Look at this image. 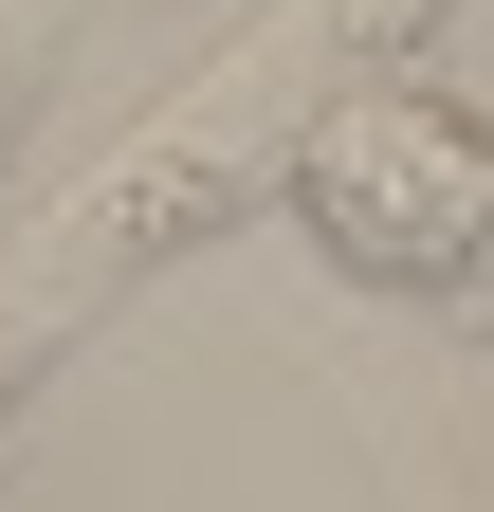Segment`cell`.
Listing matches in <instances>:
<instances>
[{"label":"cell","mask_w":494,"mask_h":512,"mask_svg":"<svg viewBox=\"0 0 494 512\" xmlns=\"http://www.w3.org/2000/svg\"><path fill=\"white\" fill-rule=\"evenodd\" d=\"M440 19H458V0H257V19H238L220 55H183L110 147H74L37 202H0V421H19L165 256H202L220 220H257L330 92L421 74Z\"/></svg>","instance_id":"6da1fadb"},{"label":"cell","mask_w":494,"mask_h":512,"mask_svg":"<svg viewBox=\"0 0 494 512\" xmlns=\"http://www.w3.org/2000/svg\"><path fill=\"white\" fill-rule=\"evenodd\" d=\"M275 202L366 293H458L494 256V110H458L440 74H366V92L312 110V147H293Z\"/></svg>","instance_id":"7a4b0ae2"},{"label":"cell","mask_w":494,"mask_h":512,"mask_svg":"<svg viewBox=\"0 0 494 512\" xmlns=\"http://www.w3.org/2000/svg\"><path fill=\"white\" fill-rule=\"evenodd\" d=\"M74 19H92V0H0V165H19V128L55 92V55H74Z\"/></svg>","instance_id":"3957f363"},{"label":"cell","mask_w":494,"mask_h":512,"mask_svg":"<svg viewBox=\"0 0 494 512\" xmlns=\"http://www.w3.org/2000/svg\"><path fill=\"white\" fill-rule=\"evenodd\" d=\"M440 311H458V330H476V348H494V256H476V275H458V293H440Z\"/></svg>","instance_id":"277c9868"},{"label":"cell","mask_w":494,"mask_h":512,"mask_svg":"<svg viewBox=\"0 0 494 512\" xmlns=\"http://www.w3.org/2000/svg\"><path fill=\"white\" fill-rule=\"evenodd\" d=\"M403 512H440V494H403Z\"/></svg>","instance_id":"5b68a950"}]
</instances>
